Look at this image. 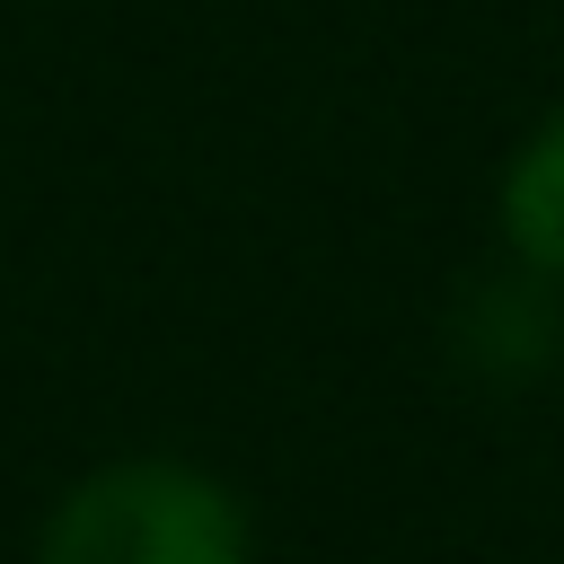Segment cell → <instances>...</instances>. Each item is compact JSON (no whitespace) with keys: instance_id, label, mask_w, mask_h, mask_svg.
I'll return each instance as SVG.
<instances>
[{"instance_id":"7a4b0ae2","label":"cell","mask_w":564,"mask_h":564,"mask_svg":"<svg viewBox=\"0 0 564 564\" xmlns=\"http://www.w3.org/2000/svg\"><path fill=\"white\" fill-rule=\"evenodd\" d=\"M502 238L529 273L564 282V115H546L502 167Z\"/></svg>"},{"instance_id":"6da1fadb","label":"cell","mask_w":564,"mask_h":564,"mask_svg":"<svg viewBox=\"0 0 564 564\" xmlns=\"http://www.w3.org/2000/svg\"><path fill=\"white\" fill-rule=\"evenodd\" d=\"M35 564H256V546L220 476L185 458H106L53 502Z\"/></svg>"}]
</instances>
